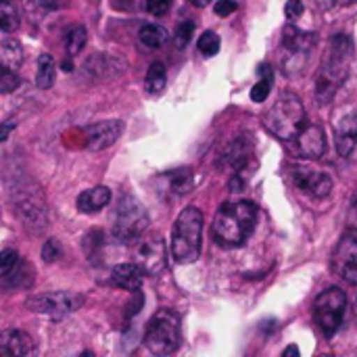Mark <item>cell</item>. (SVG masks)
Here are the masks:
<instances>
[{
	"instance_id": "cell-1",
	"label": "cell",
	"mask_w": 357,
	"mask_h": 357,
	"mask_svg": "<svg viewBox=\"0 0 357 357\" xmlns=\"http://www.w3.org/2000/svg\"><path fill=\"white\" fill-rule=\"evenodd\" d=\"M257 207L251 201L224 203L213 218V238L226 249L243 247L255 232Z\"/></svg>"
},
{
	"instance_id": "cell-2",
	"label": "cell",
	"mask_w": 357,
	"mask_h": 357,
	"mask_svg": "<svg viewBox=\"0 0 357 357\" xmlns=\"http://www.w3.org/2000/svg\"><path fill=\"white\" fill-rule=\"evenodd\" d=\"M351 52H354V44L349 36L339 33L331 38L328 50L324 52V59H322L320 73L316 77V98L322 105H328L337 96L343 82L347 79Z\"/></svg>"
},
{
	"instance_id": "cell-3",
	"label": "cell",
	"mask_w": 357,
	"mask_h": 357,
	"mask_svg": "<svg viewBox=\"0 0 357 357\" xmlns=\"http://www.w3.org/2000/svg\"><path fill=\"white\" fill-rule=\"evenodd\" d=\"M203 247V213L197 207H184L172 230V257L180 266L195 264Z\"/></svg>"
},
{
	"instance_id": "cell-4",
	"label": "cell",
	"mask_w": 357,
	"mask_h": 357,
	"mask_svg": "<svg viewBox=\"0 0 357 357\" xmlns=\"http://www.w3.org/2000/svg\"><path fill=\"white\" fill-rule=\"evenodd\" d=\"M264 126L280 140H295L307 128V115L301 98L293 92H282L264 115Z\"/></svg>"
},
{
	"instance_id": "cell-5",
	"label": "cell",
	"mask_w": 357,
	"mask_h": 357,
	"mask_svg": "<svg viewBox=\"0 0 357 357\" xmlns=\"http://www.w3.org/2000/svg\"><path fill=\"white\" fill-rule=\"evenodd\" d=\"M144 347L155 354V356H169L176 354L180 343H182V324H180V316L172 310H159L146 331H144V339H142Z\"/></svg>"
},
{
	"instance_id": "cell-6",
	"label": "cell",
	"mask_w": 357,
	"mask_h": 357,
	"mask_svg": "<svg viewBox=\"0 0 357 357\" xmlns=\"http://www.w3.org/2000/svg\"><path fill=\"white\" fill-rule=\"evenodd\" d=\"M314 46H316V33L303 31L295 27L293 23H289L282 31V42H280V52H278L280 67L289 75L301 73L310 61V52Z\"/></svg>"
},
{
	"instance_id": "cell-7",
	"label": "cell",
	"mask_w": 357,
	"mask_h": 357,
	"mask_svg": "<svg viewBox=\"0 0 357 357\" xmlns=\"http://www.w3.org/2000/svg\"><path fill=\"white\" fill-rule=\"evenodd\" d=\"M113 236L121 243H134L140 234L146 232L149 213L142 203L130 195H123L113 209Z\"/></svg>"
},
{
	"instance_id": "cell-8",
	"label": "cell",
	"mask_w": 357,
	"mask_h": 357,
	"mask_svg": "<svg viewBox=\"0 0 357 357\" xmlns=\"http://www.w3.org/2000/svg\"><path fill=\"white\" fill-rule=\"evenodd\" d=\"M345 312H347V295L333 287V289H326L314 303V320H316V326L322 331V335L326 339H333L343 320H345Z\"/></svg>"
},
{
	"instance_id": "cell-9",
	"label": "cell",
	"mask_w": 357,
	"mask_h": 357,
	"mask_svg": "<svg viewBox=\"0 0 357 357\" xmlns=\"http://www.w3.org/2000/svg\"><path fill=\"white\" fill-rule=\"evenodd\" d=\"M130 245H132L134 264H138L144 274L157 276L165 270L167 249H165V241L159 232H144Z\"/></svg>"
},
{
	"instance_id": "cell-10",
	"label": "cell",
	"mask_w": 357,
	"mask_h": 357,
	"mask_svg": "<svg viewBox=\"0 0 357 357\" xmlns=\"http://www.w3.org/2000/svg\"><path fill=\"white\" fill-rule=\"evenodd\" d=\"M15 195V215L21 220L23 228H27V232L31 234H42L46 230V205H44V197L40 190L33 188H19L13 190Z\"/></svg>"
},
{
	"instance_id": "cell-11",
	"label": "cell",
	"mask_w": 357,
	"mask_h": 357,
	"mask_svg": "<svg viewBox=\"0 0 357 357\" xmlns=\"http://www.w3.org/2000/svg\"><path fill=\"white\" fill-rule=\"evenodd\" d=\"M84 303V297L71 291H54V293H42V295H33L25 301V307L42 314V316H50L52 320H61L69 314H73L75 310H79Z\"/></svg>"
},
{
	"instance_id": "cell-12",
	"label": "cell",
	"mask_w": 357,
	"mask_h": 357,
	"mask_svg": "<svg viewBox=\"0 0 357 357\" xmlns=\"http://www.w3.org/2000/svg\"><path fill=\"white\" fill-rule=\"evenodd\" d=\"M289 176H291L293 184H295L301 192H305V195H310V197H314V199H324V197H328L331 190H333V180H331V176L324 174V172H318V169H314V167H310V165L293 163V165L289 167Z\"/></svg>"
},
{
	"instance_id": "cell-13",
	"label": "cell",
	"mask_w": 357,
	"mask_h": 357,
	"mask_svg": "<svg viewBox=\"0 0 357 357\" xmlns=\"http://www.w3.org/2000/svg\"><path fill=\"white\" fill-rule=\"evenodd\" d=\"M333 270L345 282L357 284V238L347 234L333 253Z\"/></svg>"
},
{
	"instance_id": "cell-14",
	"label": "cell",
	"mask_w": 357,
	"mask_h": 357,
	"mask_svg": "<svg viewBox=\"0 0 357 357\" xmlns=\"http://www.w3.org/2000/svg\"><path fill=\"white\" fill-rule=\"evenodd\" d=\"M121 132H123V121L119 119H107V121H96L92 126H86L84 128L86 146L90 151H105L111 144H115Z\"/></svg>"
},
{
	"instance_id": "cell-15",
	"label": "cell",
	"mask_w": 357,
	"mask_h": 357,
	"mask_svg": "<svg viewBox=\"0 0 357 357\" xmlns=\"http://www.w3.org/2000/svg\"><path fill=\"white\" fill-rule=\"evenodd\" d=\"M195 186V176L190 167H178L172 172H165L159 178V190L167 197H182L188 195Z\"/></svg>"
},
{
	"instance_id": "cell-16",
	"label": "cell",
	"mask_w": 357,
	"mask_h": 357,
	"mask_svg": "<svg viewBox=\"0 0 357 357\" xmlns=\"http://www.w3.org/2000/svg\"><path fill=\"white\" fill-rule=\"evenodd\" d=\"M253 159V144H249L247 138H236L228 144V149L224 151V163L234 172V174H243L249 169Z\"/></svg>"
},
{
	"instance_id": "cell-17",
	"label": "cell",
	"mask_w": 357,
	"mask_h": 357,
	"mask_svg": "<svg viewBox=\"0 0 357 357\" xmlns=\"http://www.w3.org/2000/svg\"><path fill=\"white\" fill-rule=\"evenodd\" d=\"M33 351H36V343L27 333L8 328L0 335V354L2 356L21 357L31 356Z\"/></svg>"
},
{
	"instance_id": "cell-18",
	"label": "cell",
	"mask_w": 357,
	"mask_h": 357,
	"mask_svg": "<svg viewBox=\"0 0 357 357\" xmlns=\"http://www.w3.org/2000/svg\"><path fill=\"white\" fill-rule=\"evenodd\" d=\"M295 140H297L299 153L307 159H318L326 151V136H324L322 126H316V123L307 126Z\"/></svg>"
},
{
	"instance_id": "cell-19",
	"label": "cell",
	"mask_w": 357,
	"mask_h": 357,
	"mask_svg": "<svg viewBox=\"0 0 357 357\" xmlns=\"http://www.w3.org/2000/svg\"><path fill=\"white\" fill-rule=\"evenodd\" d=\"M144 280V272L138 264H119L111 270V282L128 293H138Z\"/></svg>"
},
{
	"instance_id": "cell-20",
	"label": "cell",
	"mask_w": 357,
	"mask_h": 357,
	"mask_svg": "<svg viewBox=\"0 0 357 357\" xmlns=\"http://www.w3.org/2000/svg\"><path fill=\"white\" fill-rule=\"evenodd\" d=\"M335 142H337V151L341 157H349L357 146V111L354 115L343 117L337 123L335 130Z\"/></svg>"
},
{
	"instance_id": "cell-21",
	"label": "cell",
	"mask_w": 357,
	"mask_h": 357,
	"mask_svg": "<svg viewBox=\"0 0 357 357\" xmlns=\"http://www.w3.org/2000/svg\"><path fill=\"white\" fill-rule=\"evenodd\" d=\"M111 203V190L107 186H94L77 197V209L82 213H96Z\"/></svg>"
},
{
	"instance_id": "cell-22",
	"label": "cell",
	"mask_w": 357,
	"mask_h": 357,
	"mask_svg": "<svg viewBox=\"0 0 357 357\" xmlns=\"http://www.w3.org/2000/svg\"><path fill=\"white\" fill-rule=\"evenodd\" d=\"M167 29L165 27H161V25H157V23H146V25H142L140 27V31H138V40L142 42V46H146V48H151V50H157V48H161L165 42H167Z\"/></svg>"
},
{
	"instance_id": "cell-23",
	"label": "cell",
	"mask_w": 357,
	"mask_h": 357,
	"mask_svg": "<svg viewBox=\"0 0 357 357\" xmlns=\"http://www.w3.org/2000/svg\"><path fill=\"white\" fill-rule=\"evenodd\" d=\"M257 71H259V82L251 88V100L264 102L268 98V94L272 92L274 73H272V65H268V63H261Z\"/></svg>"
},
{
	"instance_id": "cell-24",
	"label": "cell",
	"mask_w": 357,
	"mask_h": 357,
	"mask_svg": "<svg viewBox=\"0 0 357 357\" xmlns=\"http://www.w3.org/2000/svg\"><path fill=\"white\" fill-rule=\"evenodd\" d=\"M0 56H2V67H8V69L17 71L21 67V63H23V46L17 40L6 38V40H2Z\"/></svg>"
},
{
	"instance_id": "cell-25",
	"label": "cell",
	"mask_w": 357,
	"mask_h": 357,
	"mask_svg": "<svg viewBox=\"0 0 357 357\" xmlns=\"http://www.w3.org/2000/svg\"><path fill=\"white\" fill-rule=\"evenodd\" d=\"M54 73L56 65L50 54H40L38 56V73H36V86L40 90H46L54 84Z\"/></svg>"
},
{
	"instance_id": "cell-26",
	"label": "cell",
	"mask_w": 357,
	"mask_h": 357,
	"mask_svg": "<svg viewBox=\"0 0 357 357\" xmlns=\"http://www.w3.org/2000/svg\"><path fill=\"white\" fill-rule=\"evenodd\" d=\"M167 84V71H165V65L155 61L151 63L149 71H146V77H144V88L149 94H159Z\"/></svg>"
},
{
	"instance_id": "cell-27",
	"label": "cell",
	"mask_w": 357,
	"mask_h": 357,
	"mask_svg": "<svg viewBox=\"0 0 357 357\" xmlns=\"http://www.w3.org/2000/svg\"><path fill=\"white\" fill-rule=\"evenodd\" d=\"M121 61L119 59H113L109 54H94L90 61H88V71L94 73V75H100V73H111V75H119V65Z\"/></svg>"
},
{
	"instance_id": "cell-28",
	"label": "cell",
	"mask_w": 357,
	"mask_h": 357,
	"mask_svg": "<svg viewBox=\"0 0 357 357\" xmlns=\"http://www.w3.org/2000/svg\"><path fill=\"white\" fill-rule=\"evenodd\" d=\"M19 27V10L10 0H0V29L10 33Z\"/></svg>"
},
{
	"instance_id": "cell-29",
	"label": "cell",
	"mask_w": 357,
	"mask_h": 357,
	"mask_svg": "<svg viewBox=\"0 0 357 357\" xmlns=\"http://www.w3.org/2000/svg\"><path fill=\"white\" fill-rule=\"evenodd\" d=\"M86 38H88V31H86V27H84V25H75V27H71V31H69V33H67V38H65L67 52H69L71 56L79 54V52H82V48L86 46Z\"/></svg>"
},
{
	"instance_id": "cell-30",
	"label": "cell",
	"mask_w": 357,
	"mask_h": 357,
	"mask_svg": "<svg viewBox=\"0 0 357 357\" xmlns=\"http://www.w3.org/2000/svg\"><path fill=\"white\" fill-rule=\"evenodd\" d=\"M197 46H199V52L209 59V56H215L220 52L222 42H220V36L215 31H205V33H201Z\"/></svg>"
},
{
	"instance_id": "cell-31",
	"label": "cell",
	"mask_w": 357,
	"mask_h": 357,
	"mask_svg": "<svg viewBox=\"0 0 357 357\" xmlns=\"http://www.w3.org/2000/svg\"><path fill=\"white\" fill-rule=\"evenodd\" d=\"M192 36H195V23H192V21H188V19H186V21L178 23L176 33H174L176 48H186V46L190 44Z\"/></svg>"
},
{
	"instance_id": "cell-32",
	"label": "cell",
	"mask_w": 357,
	"mask_h": 357,
	"mask_svg": "<svg viewBox=\"0 0 357 357\" xmlns=\"http://www.w3.org/2000/svg\"><path fill=\"white\" fill-rule=\"evenodd\" d=\"M19 264H21V257H19V253L15 249H4L0 253V274H2V278L8 276Z\"/></svg>"
},
{
	"instance_id": "cell-33",
	"label": "cell",
	"mask_w": 357,
	"mask_h": 357,
	"mask_svg": "<svg viewBox=\"0 0 357 357\" xmlns=\"http://www.w3.org/2000/svg\"><path fill=\"white\" fill-rule=\"evenodd\" d=\"M17 86H19L17 73L13 69H8V67H2V71H0V90L4 94H8V92L17 90Z\"/></svg>"
},
{
	"instance_id": "cell-34",
	"label": "cell",
	"mask_w": 357,
	"mask_h": 357,
	"mask_svg": "<svg viewBox=\"0 0 357 357\" xmlns=\"http://www.w3.org/2000/svg\"><path fill=\"white\" fill-rule=\"evenodd\" d=\"M59 257H61V245H59V241H56V238L46 241L44 247H42V259H44L46 264H54Z\"/></svg>"
},
{
	"instance_id": "cell-35",
	"label": "cell",
	"mask_w": 357,
	"mask_h": 357,
	"mask_svg": "<svg viewBox=\"0 0 357 357\" xmlns=\"http://www.w3.org/2000/svg\"><path fill=\"white\" fill-rule=\"evenodd\" d=\"M69 0H29V8L33 10H42V13H48V10H59L63 6H67Z\"/></svg>"
},
{
	"instance_id": "cell-36",
	"label": "cell",
	"mask_w": 357,
	"mask_h": 357,
	"mask_svg": "<svg viewBox=\"0 0 357 357\" xmlns=\"http://www.w3.org/2000/svg\"><path fill=\"white\" fill-rule=\"evenodd\" d=\"M172 6V0H146V10L155 17H163Z\"/></svg>"
},
{
	"instance_id": "cell-37",
	"label": "cell",
	"mask_w": 357,
	"mask_h": 357,
	"mask_svg": "<svg viewBox=\"0 0 357 357\" xmlns=\"http://www.w3.org/2000/svg\"><path fill=\"white\" fill-rule=\"evenodd\" d=\"M303 10H305V6H303V2H301V0H287L284 15H287V19H289V21L299 19V17L303 15Z\"/></svg>"
},
{
	"instance_id": "cell-38",
	"label": "cell",
	"mask_w": 357,
	"mask_h": 357,
	"mask_svg": "<svg viewBox=\"0 0 357 357\" xmlns=\"http://www.w3.org/2000/svg\"><path fill=\"white\" fill-rule=\"evenodd\" d=\"M213 10H215L218 17H228V15H232L236 10V2L234 0H218Z\"/></svg>"
},
{
	"instance_id": "cell-39",
	"label": "cell",
	"mask_w": 357,
	"mask_h": 357,
	"mask_svg": "<svg viewBox=\"0 0 357 357\" xmlns=\"http://www.w3.org/2000/svg\"><path fill=\"white\" fill-rule=\"evenodd\" d=\"M347 222H349V228H351L354 232H357V199L351 203V207H349Z\"/></svg>"
},
{
	"instance_id": "cell-40",
	"label": "cell",
	"mask_w": 357,
	"mask_h": 357,
	"mask_svg": "<svg viewBox=\"0 0 357 357\" xmlns=\"http://www.w3.org/2000/svg\"><path fill=\"white\" fill-rule=\"evenodd\" d=\"M316 2H320L322 4V8H331V6H335V4H339V6H347V4H354L357 0H316Z\"/></svg>"
},
{
	"instance_id": "cell-41",
	"label": "cell",
	"mask_w": 357,
	"mask_h": 357,
	"mask_svg": "<svg viewBox=\"0 0 357 357\" xmlns=\"http://www.w3.org/2000/svg\"><path fill=\"white\" fill-rule=\"evenodd\" d=\"M13 128H15L13 121H4V123H2V140H8V134H10Z\"/></svg>"
},
{
	"instance_id": "cell-42",
	"label": "cell",
	"mask_w": 357,
	"mask_h": 357,
	"mask_svg": "<svg viewBox=\"0 0 357 357\" xmlns=\"http://www.w3.org/2000/svg\"><path fill=\"white\" fill-rule=\"evenodd\" d=\"M111 2H113V6H115V8L126 10V8H130V6H132V2H134V0H111Z\"/></svg>"
},
{
	"instance_id": "cell-43",
	"label": "cell",
	"mask_w": 357,
	"mask_h": 357,
	"mask_svg": "<svg viewBox=\"0 0 357 357\" xmlns=\"http://www.w3.org/2000/svg\"><path fill=\"white\" fill-rule=\"evenodd\" d=\"M188 2H190L192 6H199V8H203V6H207L211 0H188Z\"/></svg>"
},
{
	"instance_id": "cell-44",
	"label": "cell",
	"mask_w": 357,
	"mask_h": 357,
	"mask_svg": "<svg viewBox=\"0 0 357 357\" xmlns=\"http://www.w3.org/2000/svg\"><path fill=\"white\" fill-rule=\"evenodd\" d=\"M284 356H299V349L295 345H291V347L284 349Z\"/></svg>"
},
{
	"instance_id": "cell-45",
	"label": "cell",
	"mask_w": 357,
	"mask_h": 357,
	"mask_svg": "<svg viewBox=\"0 0 357 357\" xmlns=\"http://www.w3.org/2000/svg\"><path fill=\"white\" fill-rule=\"evenodd\" d=\"M63 69H65V71H71V69H73L71 61H65V63H63Z\"/></svg>"
},
{
	"instance_id": "cell-46",
	"label": "cell",
	"mask_w": 357,
	"mask_h": 357,
	"mask_svg": "<svg viewBox=\"0 0 357 357\" xmlns=\"http://www.w3.org/2000/svg\"><path fill=\"white\" fill-rule=\"evenodd\" d=\"M354 312H356V316H357V295H356V299H354Z\"/></svg>"
}]
</instances>
